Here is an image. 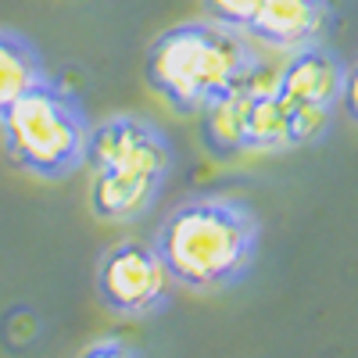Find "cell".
Returning a JSON list of instances; mask_svg holds the SVG:
<instances>
[{"instance_id": "cell-1", "label": "cell", "mask_w": 358, "mask_h": 358, "mask_svg": "<svg viewBox=\"0 0 358 358\" xmlns=\"http://www.w3.org/2000/svg\"><path fill=\"white\" fill-rule=\"evenodd\" d=\"M90 212L101 222H136L158 204L176 151L158 122L133 111L108 115L90 129Z\"/></svg>"}, {"instance_id": "cell-2", "label": "cell", "mask_w": 358, "mask_h": 358, "mask_svg": "<svg viewBox=\"0 0 358 358\" xmlns=\"http://www.w3.org/2000/svg\"><path fill=\"white\" fill-rule=\"evenodd\" d=\"M258 69L244 29L215 18L179 22L147 47L143 76L155 94L179 115H201L212 101L241 86Z\"/></svg>"}, {"instance_id": "cell-3", "label": "cell", "mask_w": 358, "mask_h": 358, "mask_svg": "<svg viewBox=\"0 0 358 358\" xmlns=\"http://www.w3.org/2000/svg\"><path fill=\"white\" fill-rule=\"evenodd\" d=\"M187 290H222L236 283L258 255V219L244 201L190 197L176 204L151 241Z\"/></svg>"}, {"instance_id": "cell-4", "label": "cell", "mask_w": 358, "mask_h": 358, "mask_svg": "<svg viewBox=\"0 0 358 358\" xmlns=\"http://www.w3.org/2000/svg\"><path fill=\"white\" fill-rule=\"evenodd\" d=\"M90 129L94 122L83 101L50 76L0 115V136L11 165L47 183L69 179L86 165Z\"/></svg>"}, {"instance_id": "cell-5", "label": "cell", "mask_w": 358, "mask_h": 358, "mask_svg": "<svg viewBox=\"0 0 358 358\" xmlns=\"http://www.w3.org/2000/svg\"><path fill=\"white\" fill-rule=\"evenodd\" d=\"M176 280L162 255L147 241H118L104 251L97 268L101 301L118 315H151L165 308Z\"/></svg>"}, {"instance_id": "cell-6", "label": "cell", "mask_w": 358, "mask_h": 358, "mask_svg": "<svg viewBox=\"0 0 358 358\" xmlns=\"http://www.w3.org/2000/svg\"><path fill=\"white\" fill-rule=\"evenodd\" d=\"M330 18V0H262L244 33L273 50L312 47Z\"/></svg>"}, {"instance_id": "cell-7", "label": "cell", "mask_w": 358, "mask_h": 358, "mask_svg": "<svg viewBox=\"0 0 358 358\" xmlns=\"http://www.w3.org/2000/svg\"><path fill=\"white\" fill-rule=\"evenodd\" d=\"M344 90L341 62L322 47H301L290 54V62L276 72V97L287 104H319L334 108Z\"/></svg>"}, {"instance_id": "cell-8", "label": "cell", "mask_w": 358, "mask_h": 358, "mask_svg": "<svg viewBox=\"0 0 358 358\" xmlns=\"http://www.w3.org/2000/svg\"><path fill=\"white\" fill-rule=\"evenodd\" d=\"M262 65V62H258ZM255 76V72H251ZM251 76L233 86L229 94H222L219 101H212L204 111H201V136L208 143V151L219 155V158H229V155H241L244 151V126H248V104H251V94H255V83Z\"/></svg>"}, {"instance_id": "cell-9", "label": "cell", "mask_w": 358, "mask_h": 358, "mask_svg": "<svg viewBox=\"0 0 358 358\" xmlns=\"http://www.w3.org/2000/svg\"><path fill=\"white\" fill-rule=\"evenodd\" d=\"M43 79L47 69L33 40H25L15 29H0V115Z\"/></svg>"}, {"instance_id": "cell-10", "label": "cell", "mask_w": 358, "mask_h": 358, "mask_svg": "<svg viewBox=\"0 0 358 358\" xmlns=\"http://www.w3.org/2000/svg\"><path fill=\"white\" fill-rule=\"evenodd\" d=\"M204 4H208V18L233 25V29H248L262 0H204Z\"/></svg>"}, {"instance_id": "cell-11", "label": "cell", "mask_w": 358, "mask_h": 358, "mask_svg": "<svg viewBox=\"0 0 358 358\" xmlns=\"http://www.w3.org/2000/svg\"><path fill=\"white\" fill-rule=\"evenodd\" d=\"M341 101L348 108V115L358 122V65L351 72H344V90H341Z\"/></svg>"}, {"instance_id": "cell-12", "label": "cell", "mask_w": 358, "mask_h": 358, "mask_svg": "<svg viewBox=\"0 0 358 358\" xmlns=\"http://www.w3.org/2000/svg\"><path fill=\"white\" fill-rule=\"evenodd\" d=\"M83 358H136L126 344H118V341H101V344H94Z\"/></svg>"}]
</instances>
